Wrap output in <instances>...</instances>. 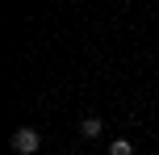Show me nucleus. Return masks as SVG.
Masks as SVG:
<instances>
[{
	"instance_id": "obj_1",
	"label": "nucleus",
	"mask_w": 159,
	"mask_h": 155,
	"mask_svg": "<svg viewBox=\"0 0 159 155\" xmlns=\"http://www.w3.org/2000/svg\"><path fill=\"white\" fill-rule=\"evenodd\" d=\"M8 147H13V155H38V147H42V134L34 130V126H21V130H13Z\"/></svg>"
},
{
	"instance_id": "obj_2",
	"label": "nucleus",
	"mask_w": 159,
	"mask_h": 155,
	"mask_svg": "<svg viewBox=\"0 0 159 155\" xmlns=\"http://www.w3.org/2000/svg\"><path fill=\"white\" fill-rule=\"evenodd\" d=\"M101 130H105V122L96 113H88V117H80V134L84 139H101Z\"/></svg>"
},
{
	"instance_id": "obj_3",
	"label": "nucleus",
	"mask_w": 159,
	"mask_h": 155,
	"mask_svg": "<svg viewBox=\"0 0 159 155\" xmlns=\"http://www.w3.org/2000/svg\"><path fill=\"white\" fill-rule=\"evenodd\" d=\"M105 155H134V143H130V139H113Z\"/></svg>"
}]
</instances>
